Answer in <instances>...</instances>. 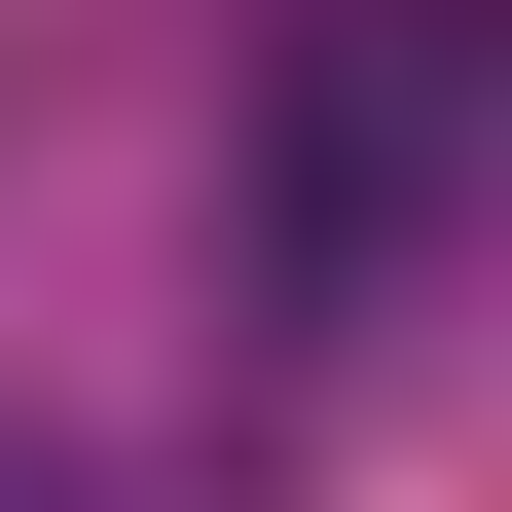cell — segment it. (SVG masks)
Wrapping results in <instances>:
<instances>
[{"instance_id": "6da1fadb", "label": "cell", "mask_w": 512, "mask_h": 512, "mask_svg": "<svg viewBox=\"0 0 512 512\" xmlns=\"http://www.w3.org/2000/svg\"><path fill=\"white\" fill-rule=\"evenodd\" d=\"M403 183H439V0H330V74H293V220H403Z\"/></svg>"}]
</instances>
